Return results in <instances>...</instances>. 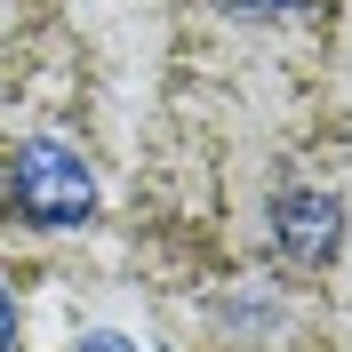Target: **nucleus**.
I'll list each match as a JSON object with an SVG mask.
<instances>
[{"label": "nucleus", "instance_id": "1", "mask_svg": "<svg viewBox=\"0 0 352 352\" xmlns=\"http://www.w3.org/2000/svg\"><path fill=\"white\" fill-rule=\"evenodd\" d=\"M8 208L32 232H72V224L96 217V176H88V160L72 144L24 136L16 153H8Z\"/></svg>", "mask_w": 352, "mask_h": 352}, {"label": "nucleus", "instance_id": "2", "mask_svg": "<svg viewBox=\"0 0 352 352\" xmlns=\"http://www.w3.org/2000/svg\"><path fill=\"white\" fill-rule=\"evenodd\" d=\"M272 241H280L288 264H329L336 241H344V208H336V192H312V184H288L280 200H272Z\"/></svg>", "mask_w": 352, "mask_h": 352}, {"label": "nucleus", "instance_id": "3", "mask_svg": "<svg viewBox=\"0 0 352 352\" xmlns=\"http://www.w3.org/2000/svg\"><path fill=\"white\" fill-rule=\"evenodd\" d=\"M232 16H288V8H305V0H224Z\"/></svg>", "mask_w": 352, "mask_h": 352}, {"label": "nucleus", "instance_id": "4", "mask_svg": "<svg viewBox=\"0 0 352 352\" xmlns=\"http://www.w3.org/2000/svg\"><path fill=\"white\" fill-rule=\"evenodd\" d=\"M72 352H136V344H129V336H120V329H96V336H80V344H72Z\"/></svg>", "mask_w": 352, "mask_h": 352}, {"label": "nucleus", "instance_id": "5", "mask_svg": "<svg viewBox=\"0 0 352 352\" xmlns=\"http://www.w3.org/2000/svg\"><path fill=\"white\" fill-rule=\"evenodd\" d=\"M16 344V296H8V280H0V352Z\"/></svg>", "mask_w": 352, "mask_h": 352}]
</instances>
